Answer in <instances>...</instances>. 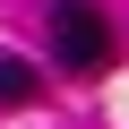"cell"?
I'll list each match as a JSON object with an SVG mask.
<instances>
[{
  "mask_svg": "<svg viewBox=\"0 0 129 129\" xmlns=\"http://www.w3.org/2000/svg\"><path fill=\"white\" fill-rule=\"evenodd\" d=\"M52 60L60 69H103L112 60V26L95 0H52Z\"/></svg>",
  "mask_w": 129,
  "mask_h": 129,
  "instance_id": "cell-1",
  "label": "cell"
},
{
  "mask_svg": "<svg viewBox=\"0 0 129 129\" xmlns=\"http://www.w3.org/2000/svg\"><path fill=\"white\" fill-rule=\"evenodd\" d=\"M35 60H17V52H0V103H35Z\"/></svg>",
  "mask_w": 129,
  "mask_h": 129,
  "instance_id": "cell-2",
  "label": "cell"
}]
</instances>
